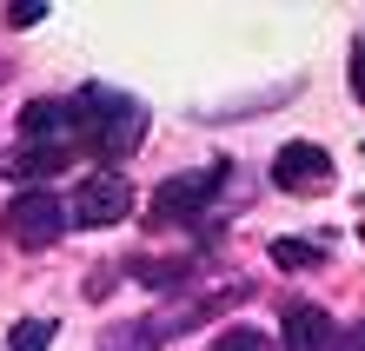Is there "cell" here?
<instances>
[{
    "label": "cell",
    "mask_w": 365,
    "mask_h": 351,
    "mask_svg": "<svg viewBox=\"0 0 365 351\" xmlns=\"http://www.w3.org/2000/svg\"><path fill=\"white\" fill-rule=\"evenodd\" d=\"M53 332H60L53 318H20V325H14V338H7V351H47Z\"/></svg>",
    "instance_id": "10"
},
{
    "label": "cell",
    "mask_w": 365,
    "mask_h": 351,
    "mask_svg": "<svg viewBox=\"0 0 365 351\" xmlns=\"http://www.w3.org/2000/svg\"><path fill=\"white\" fill-rule=\"evenodd\" d=\"M67 159H73L67 140H20V146L7 152V166H0V172H14V179H47V172H60Z\"/></svg>",
    "instance_id": "7"
},
{
    "label": "cell",
    "mask_w": 365,
    "mask_h": 351,
    "mask_svg": "<svg viewBox=\"0 0 365 351\" xmlns=\"http://www.w3.org/2000/svg\"><path fill=\"white\" fill-rule=\"evenodd\" d=\"M166 325L160 318H126V325H106L100 332V351H160Z\"/></svg>",
    "instance_id": "8"
},
{
    "label": "cell",
    "mask_w": 365,
    "mask_h": 351,
    "mask_svg": "<svg viewBox=\"0 0 365 351\" xmlns=\"http://www.w3.org/2000/svg\"><path fill=\"white\" fill-rule=\"evenodd\" d=\"M133 212V186H126V172H87V179L73 186L67 199V226H120V219Z\"/></svg>",
    "instance_id": "4"
},
{
    "label": "cell",
    "mask_w": 365,
    "mask_h": 351,
    "mask_svg": "<svg viewBox=\"0 0 365 351\" xmlns=\"http://www.w3.org/2000/svg\"><path fill=\"white\" fill-rule=\"evenodd\" d=\"M272 186H279V192H326V186H332L326 146H312V140L279 146V152H272Z\"/></svg>",
    "instance_id": "5"
},
{
    "label": "cell",
    "mask_w": 365,
    "mask_h": 351,
    "mask_svg": "<svg viewBox=\"0 0 365 351\" xmlns=\"http://www.w3.org/2000/svg\"><path fill=\"white\" fill-rule=\"evenodd\" d=\"M339 351H365V318H359V325H346V338H339Z\"/></svg>",
    "instance_id": "13"
},
{
    "label": "cell",
    "mask_w": 365,
    "mask_h": 351,
    "mask_svg": "<svg viewBox=\"0 0 365 351\" xmlns=\"http://www.w3.org/2000/svg\"><path fill=\"white\" fill-rule=\"evenodd\" d=\"M40 14H47V7H40V0H20V7H14L7 20H14V27H34V20H40Z\"/></svg>",
    "instance_id": "12"
},
{
    "label": "cell",
    "mask_w": 365,
    "mask_h": 351,
    "mask_svg": "<svg viewBox=\"0 0 365 351\" xmlns=\"http://www.w3.org/2000/svg\"><path fill=\"white\" fill-rule=\"evenodd\" d=\"M352 86H359V100H365V40L352 47Z\"/></svg>",
    "instance_id": "14"
},
{
    "label": "cell",
    "mask_w": 365,
    "mask_h": 351,
    "mask_svg": "<svg viewBox=\"0 0 365 351\" xmlns=\"http://www.w3.org/2000/svg\"><path fill=\"white\" fill-rule=\"evenodd\" d=\"M272 266H326V246H312V239H272Z\"/></svg>",
    "instance_id": "9"
},
{
    "label": "cell",
    "mask_w": 365,
    "mask_h": 351,
    "mask_svg": "<svg viewBox=\"0 0 365 351\" xmlns=\"http://www.w3.org/2000/svg\"><path fill=\"white\" fill-rule=\"evenodd\" d=\"M279 338H286V351H339V325H332V312H319V305H286Z\"/></svg>",
    "instance_id": "6"
},
{
    "label": "cell",
    "mask_w": 365,
    "mask_h": 351,
    "mask_svg": "<svg viewBox=\"0 0 365 351\" xmlns=\"http://www.w3.org/2000/svg\"><path fill=\"white\" fill-rule=\"evenodd\" d=\"M67 140L73 152H87L113 172L146 140V106L133 93H113V86H80V93H67Z\"/></svg>",
    "instance_id": "1"
},
{
    "label": "cell",
    "mask_w": 365,
    "mask_h": 351,
    "mask_svg": "<svg viewBox=\"0 0 365 351\" xmlns=\"http://www.w3.org/2000/svg\"><path fill=\"white\" fill-rule=\"evenodd\" d=\"M212 351H272L259 325H226L220 338H212Z\"/></svg>",
    "instance_id": "11"
},
{
    "label": "cell",
    "mask_w": 365,
    "mask_h": 351,
    "mask_svg": "<svg viewBox=\"0 0 365 351\" xmlns=\"http://www.w3.org/2000/svg\"><path fill=\"white\" fill-rule=\"evenodd\" d=\"M226 186V159H212L200 172H173V179H160L153 192V226H186V219H200L212 199H220Z\"/></svg>",
    "instance_id": "3"
},
{
    "label": "cell",
    "mask_w": 365,
    "mask_h": 351,
    "mask_svg": "<svg viewBox=\"0 0 365 351\" xmlns=\"http://www.w3.org/2000/svg\"><path fill=\"white\" fill-rule=\"evenodd\" d=\"M0 226H7V239L20 252H47V246H60V232H67V199H60L53 186H27V192H14V206L0 212Z\"/></svg>",
    "instance_id": "2"
}]
</instances>
